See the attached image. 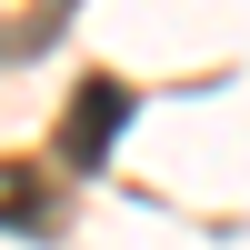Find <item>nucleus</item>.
<instances>
[{
  "label": "nucleus",
  "instance_id": "obj_1",
  "mask_svg": "<svg viewBox=\"0 0 250 250\" xmlns=\"http://www.w3.org/2000/svg\"><path fill=\"white\" fill-rule=\"evenodd\" d=\"M120 120H130V80H80L70 120H60V160H70V170H100L110 140H120Z\"/></svg>",
  "mask_w": 250,
  "mask_h": 250
}]
</instances>
